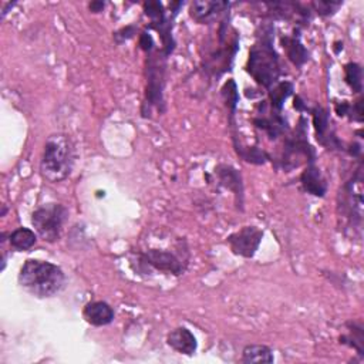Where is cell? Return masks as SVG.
<instances>
[{"label": "cell", "instance_id": "6da1fadb", "mask_svg": "<svg viewBox=\"0 0 364 364\" xmlns=\"http://www.w3.org/2000/svg\"><path fill=\"white\" fill-rule=\"evenodd\" d=\"M273 40L274 27L272 24H264L260 27V33L249 50L246 63L247 74L266 90L276 85L282 74L280 58L273 47Z\"/></svg>", "mask_w": 364, "mask_h": 364}, {"label": "cell", "instance_id": "7a4b0ae2", "mask_svg": "<svg viewBox=\"0 0 364 364\" xmlns=\"http://www.w3.org/2000/svg\"><path fill=\"white\" fill-rule=\"evenodd\" d=\"M17 282L23 290L37 299H50L65 286L63 269L51 262L27 259L20 267Z\"/></svg>", "mask_w": 364, "mask_h": 364}, {"label": "cell", "instance_id": "3957f363", "mask_svg": "<svg viewBox=\"0 0 364 364\" xmlns=\"http://www.w3.org/2000/svg\"><path fill=\"white\" fill-rule=\"evenodd\" d=\"M75 149L71 138L67 134H51L44 144L40 172L41 176L51 183L65 181L74 166Z\"/></svg>", "mask_w": 364, "mask_h": 364}, {"label": "cell", "instance_id": "277c9868", "mask_svg": "<svg viewBox=\"0 0 364 364\" xmlns=\"http://www.w3.org/2000/svg\"><path fill=\"white\" fill-rule=\"evenodd\" d=\"M228 17L226 14L218 28V48L213 50L208 57L203 60V67L208 74L212 77H220L226 71L232 70V64L235 60V55L239 50V36L233 30L230 36H228L229 31V24H228Z\"/></svg>", "mask_w": 364, "mask_h": 364}, {"label": "cell", "instance_id": "5b68a950", "mask_svg": "<svg viewBox=\"0 0 364 364\" xmlns=\"http://www.w3.org/2000/svg\"><path fill=\"white\" fill-rule=\"evenodd\" d=\"M165 58L166 55L161 51L148 54L146 64V91L142 104V117H151L152 108L159 112L165 109L164 102V85H165Z\"/></svg>", "mask_w": 364, "mask_h": 364}, {"label": "cell", "instance_id": "8992f818", "mask_svg": "<svg viewBox=\"0 0 364 364\" xmlns=\"http://www.w3.org/2000/svg\"><path fill=\"white\" fill-rule=\"evenodd\" d=\"M67 220L68 209L63 203L57 202L44 203L31 213V225L36 233L48 243L60 239Z\"/></svg>", "mask_w": 364, "mask_h": 364}, {"label": "cell", "instance_id": "52a82bcc", "mask_svg": "<svg viewBox=\"0 0 364 364\" xmlns=\"http://www.w3.org/2000/svg\"><path fill=\"white\" fill-rule=\"evenodd\" d=\"M306 119L303 117L299 118V125L296 127V132L289 136L284 142V149H283V156L280 159V165L283 169L290 171L296 168L294 159L304 156L307 164L314 162L316 159V151L314 148L309 144L307 141V132H306Z\"/></svg>", "mask_w": 364, "mask_h": 364}, {"label": "cell", "instance_id": "ba28073f", "mask_svg": "<svg viewBox=\"0 0 364 364\" xmlns=\"http://www.w3.org/2000/svg\"><path fill=\"white\" fill-rule=\"evenodd\" d=\"M138 259L144 266H149L155 270L165 272L173 276H179L188 266V259L175 255L165 249H148L138 253Z\"/></svg>", "mask_w": 364, "mask_h": 364}, {"label": "cell", "instance_id": "9c48e42d", "mask_svg": "<svg viewBox=\"0 0 364 364\" xmlns=\"http://www.w3.org/2000/svg\"><path fill=\"white\" fill-rule=\"evenodd\" d=\"M263 239V230L257 226H243L226 237V243L236 256L250 259L256 255Z\"/></svg>", "mask_w": 364, "mask_h": 364}, {"label": "cell", "instance_id": "30bf717a", "mask_svg": "<svg viewBox=\"0 0 364 364\" xmlns=\"http://www.w3.org/2000/svg\"><path fill=\"white\" fill-rule=\"evenodd\" d=\"M259 109L260 111L256 117H253L252 122L256 128L266 132L270 139H277L280 135H284L289 131V124L284 115L279 111L272 109L270 107L267 109L266 101L259 105Z\"/></svg>", "mask_w": 364, "mask_h": 364}, {"label": "cell", "instance_id": "8fae6325", "mask_svg": "<svg viewBox=\"0 0 364 364\" xmlns=\"http://www.w3.org/2000/svg\"><path fill=\"white\" fill-rule=\"evenodd\" d=\"M309 112L311 114L313 118V125H314V132H316V139L326 148L333 149V148H343L334 132L330 129V117L328 111L320 105L313 107L311 109L309 108Z\"/></svg>", "mask_w": 364, "mask_h": 364}, {"label": "cell", "instance_id": "7c38bea8", "mask_svg": "<svg viewBox=\"0 0 364 364\" xmlns=\"http://www.w3.org/2000/svg\"><path fill=\"white\" fill-rule=\"evenodd\" d=\"M230 3L228 1H192L189 4V16L199 24H209L218 20L222 14H228Z\"/></svg>", "mask_w": 364, "mask_h": 364}, {"label": "cell", "instance_id": "4fadbf2b", "mask_svg": "<svg viewBox=\"0 0 364 364\" xmlns=\"http://www.w3.org/2000/svg\"><path fill=\"white\" fill-rule=\"evenodd\" d=\"M215 175L218 178V182L225 189L230 191L235 195V203L242 210L243 209V198H245V189H243V181L240 172L233 168L232 165L220 164L215 168Z\"/></svg>", "mask_w": 364, "mask_h": 364}, {"label": "cell", "instance_id": "5bb4252c", "mask_svg": "<svg viewBox=\"0 0 364 364\" xmlns=\"http://www.w3.org/2000/svg\"><path fill=\"white\" fill-rule=\"evenodd\" d=\"M300 185L301 189L313 196L323 198L327 193V181L323 176L321 171L314 165V162H309L300 173Z\"/></svg>", "mask_w": 364, "mask_h": 364}, {"label": "cell", "instance_id": "9a60e30c", "mask_svg": "<svg viewBox=\"0 0 364 364\" xmlns=\"http://www.w3.org/2000/svg\"><path fill=\"white\" fill-rule=\"evenodd\" d=\"M166 344L179 354L193 355L198 348V341L188 327H175L166 334Z\"/></svg>", "mask_w": 364, "mask_h": 364}, {"label": "cell", "instance_id": "2e32d148", "mask_svg": "<svg viewBox=\"0 0 364 364\" xmlns=\"http://www.w3.org/2000/svg\"><path fill=\"white\" fill-rule=\"evenodd\" d=\"M82 317L88 324L94 327H102L114 321L115 313H114V309L107 301L95 300L84 306Z\"/></svg>", "mask_w": 364, "mask_h": 364}, {"label": "cell", "instance_id": "e0dca14e", "mask_svg": "<svg viewBox=\"0 0 364 364\" xmlns=\"http://www.w3.org/2000/svg\"><path fill=\"white\" fill-rule=\"evenodd\" d=\"M280 44H282L289 61L293 63V65L303 67L309 61V51L301 43L299 28L294 30L291 36H283L280 38Z\"/></svg>", "mask_w": 364, "mask_h": 364}, {"label": "cell", "instance_id": "ac0fdd59", "mask_svg": "<svg viewBox=\"0 0 364 364\" xmlns=\"http://www.w3.org/2000/svg\"><path fill=\"white\" fill-rule=\"evenodd\" d=\"M37 242V233L30 228H17L9 233V243L18 252L30 250Z\"/></svg>", "mask_w": 364, "mask_h": 364}, {"label": "cell", "instance_id": "d6986e66", "mask_svg": "<svg viewBox=\"0 0 364 364\" xmlns=\"http://www.w3.org/2000/svg\"><path fill=\"white\" fill-rule=\"evenodd\" d=\"M294 85L290 81H279L276 85H273L269 92V107L274 111L282 112L284 101L293 94Z\"/></svg>", "mask_w": 364, "mask_h": 364}, {"label": "cell", "instance_id": "ffe728a7", "mask_svg": "<svg viewBox=\"0 0 364 364\" xmlns=\"http://www.w3.org/2000/svg\"><path fill=\"white\" fill-rule=\"evenodd\" d=\"M242 363L250 364V363H273L274 357L272 350L264 344H249L243 348Z\"/></svg>", "mask_w": 364, "mask_h": 364}, {"label": "cell", "instance_id": "44dd1931", "mask_svg": "<svg viewBox=\"0 0 364 364\" xmlns=\"http://www.w3.org/2000/svg\"><path fill=\"white\" fill-rule=\"evenodd\" d=\"M346 327L348 331H347V334L340 336V338H338L340 343L354 348L360 355H364V331H363L361 324L348 321V323H346Z\"/></svg>", "mask_w": 364, "mask_h": 364}, {"label": "cell", "instance_id": "7402d4cb", "mask_svg": "<svg viewBox=\"0 0 364 364\" xmlns=\"http://www.w3.org/2000/svg\"><path fill=\"white\" fill-rule=\"evenodd\" d=\"M235 149L243 161L253 164V165H263L270 159L269 154L259 146H243V145L235 142Z\"/></svg>", "mask_w": 364, "mask_h": 364}, {"label": "cell", "instance_id": "603a6c76", "mask_svg": "<svg viewBox=\"0 0 364 364\" xmlns=\"http://www.w3.org/2000/svg\"><path fill=\"white\" fill-rule=\"evenodd\" d=\"M220 95H222V100L229 111V115L233 118L237 104H239V91H237V85H236L235 80L230 78L222 85Z\"/></svg>", "mask_w": 364, "mask_h": 364}, {"label": "cell", "instance_id": "cb8c5ba5", "mask_svg": "<svg viewBox=\"0 0 364 364\" xmlns=\"http://www.w3.org/2000/svg\"><path fill=\"white\" fill-rule=\"evenodd\" d=\"M344 81L357 94L363 91V70L357 63H347L344 65Z\"/></svg>", "mask_w": 364, "mask_h": 364}, {"label": "cell", "instance_id": "d4e9b609", "mask_svg": "<svg viewBox=\"0 0 364 364\" xmlns=\"http://www.w3.org/2000/svg\"><path fill=\"white\" fill-rule=\"evenodd\" d=\"M334 111L338 117H348L351 121H363V107L361 100H357L353 105L348 101H341L334 104Z\"/></svg>", "mask_w": 364, "mask_h": 364}, {"label": "cell", "instance_id": "484cf974", "mask_svg": "<svg viewBox=\"0 0 364 364\" xmlns=\"http://www.w3.org/2000/svg\"><path fill=\"white\" fill-rule=\"evenodd\" d=\"M144 13L151 20V24L164 21L166 17V11L164 9V4L161 1H145L144 4Z\"/></svg>", "mask_w": 364, "mask_h": 364}, {"label": "cell", "instance_id": "4316f807", "mask_svg": "<svg viewBox=\"0 0 364 364\" xmlns=\"http://www.w3.org/2000/svg\"><path fill=\"white\" fill-rule=\"evenodd\" d=\"M313 10L321 16V17H328L337 13V10L343 6V1H330V0H318L310 3Z\"/></svg>", "mask_w": 364, "mask_h": 364}, {"label": "cell", "instance_id": "83f0119b", "mask_svg": "<svg viewBox=\"0 0 364 364\" xmlns=\"http://www.w3.org/2000/svg\"><path fill=\"white\" fill-rule=\"evenodd\" d=\"M136 27L134 24H129V26H125L119 30H117L114 33V40L118 43V44H122L124 41H128L129 38H132L135 34H136Z\"/></svg>", "mask_w": 364, "mask_h": 364}, {"label": "cell", "instance_id": "f1b7e54d", "mask_svg": "<svg viewBox=\"0 0 364 364\" xmlns=\"http://www.w3.org/2000/svg\"><path fill=\"white\" fill-rule=\"evenodd\" d=\"M139 47L146 54H149V53H152L155 50V41H154V38H152V36L149 33L144 31V33L139 34Z\"/></svg>", "mask_w": 364, "mask_h": 364}, {"label": "cell", "instance_id": "f546056e", "mask_svg": "<svg viewBox=\"0 0 364 364\" xmlns=\"http://www.w3.org/2000/svg\"><path fill=\"white\" fill-rule=\"evenodd\" d=\"M105 7V1H91L88 4V9L91 10V13H101Z\"/></svg>", "mask_w": 364, "mask_h": 364}, {"label": "cell", "instance_id": "4dcf8cb0", "mask_svg": "<svg viewBox=\"0 0 364 364\" xmlns=\"http://www.w3.org/2000/svg\"><path fill=\"white\" fill-rule=\"evenodd\" d=\"M293 107H294L297 111H300V112H303V111H309L307 105L303 102V100H301V97H300V95H296V97H294Z\"/></svg>", "mask_w": 364, "mask_h": 364}, {"label": "cell", "instance_id": "1f68e13d", "mask_svg": "<svg viewBox=\"0 0 364 364\" xmlns=\"http://www.w3.org/2000/svg\"><path fill=\"white\" fill-rule=\"evenodd\" d=\"M6 210H7V209H6V205H3V209H1V213H0V216H4V215H6Z\"/></svg>", "mask_w": 364, "mask_h": 364}]
</instances>
